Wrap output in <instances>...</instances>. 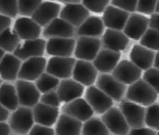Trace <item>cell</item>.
Segmentation results:
<instances>
[{"label": "cell", "instance_id": "cell-1", "mask_svg": "<svg viewBox=\"0 0 159 135\" xmlns=\"http://www.w3.org/2000/svg\"><path fill=\"white\" fill-rule=\"evenodd\" d=\"M157 98H158V93L142 78L138 79L134 84L129 85L125 93V99L145 107L155 104Z\"/></svg>", "mask_w": 159, "mask_h": 135}, {"label": "cell", "instance_id": "cell-2", "mask_svg": "<svg viewBox=\"0 0 159 135\" xmlns=\"http://www.w3.org/2000/svg\"><path fill=\"white\" fill-rule=\"evenodd\" d=\"M8 125L17 135H28L30 129L35 125L33 108L19 106L10 114L8 118Z\"/></svg>", "mask_w": 159, "mask_h": 135}, {"label": "cell", "instance_id": "cell-3", "mask_svg": "<svg viewBox=\"0 0 159 135\" xmlns=\"http://www.w3.org/2000/svg\"><path fill=\"white\" fill-rule=\"evenodd\" d=\"M95 86L105 93L109 97L116 102H121V99L125 96L127 93V85L116 79L112 74H100L98 75Z\"/></svg>", "mask_w": 159, "mask_h": 135}, {"label": "cell", "instance_id": "cell-4", "mask_svg": "<svg viewBox=\"0 0 159 135\" xmlns=\"http://www.w3.org/2000/svg\"><path fill=\"white\" fill-rule=\"evenodd\" d=\"M101 48H102V42L100 38L79 36L76 39L74 56L80 60L93 62L98 53L101 50Z\"/></svg>", "mask_w": 159, "mask_h": 135}, {"label": "cell", "instance_id": "cell-5", "mask_svg": "<svg viewBox=\"0 0 159 135\" xmlns=\"http://www.w3.org/2000/svg\"><path fill=\"white\" fill-rule=\"evenodd\" d=\"M15 87L17 90L19 106L33 108L35 105L39 103L42 93L38 90L34 82L17 79V82L15 83Z\"/></svg>", "mask_w": 159, "mask_h": 135}, {"label": "cell", "instance_id": "cell-6", "mask_svg": "<svg viewBox=\"0 0 159 135\" xmlns=\"http://www.w3.org/2000/svg\"><path fill=\"white\" fill-rule=\"evenodd\" d=\"M119 108L125 116V121L130 126V128H140L146 127V108L139 104H136L134 102L128 99L120 102Z\"/></svg>", "mask_w": 159, "mask_h": 135}, {"label": "cell", "instance_id": "cell-7", "mask_svg": "<svg viewBox=\"0 0 159 135\" xmlns=\"http://www.w3.org/2000/svg\"><path fill=\"white\" fill-rule=\"evenodd\" d=\"M101 120L109 129V132L113 133L114 135H128L130 132V126L119 107L112 106L110 110L102 114Z\"/></svg>", "mask_w": 159, "mask_h": 135}, {"label": "cell", "instance_id": "cell-8", "mask_svg": "<svg viewBox=\"0 0 159 135\" xmlns=\"http://www.w3.org/2000/svg\"><path fill=\"white\" fill-rule=\"evenodd\" d=\"M75 63V57H51L49 60H47L46 73L57 77L58 79L71 78Z\"/></svg>", "mask_w": 159, "mask_h": 135}, {"label": "cell", "instance_id": "cell-9", "mask_svg": "<svg viewBox=\"0 0 159 135\" xmlns=\"http://www.w3.org/2000/svg\"><path fill=\"white\" fill-rule=\"evenodd\" d=\"M84 99L92 107V110L97 114H104L108 110L113 106V99L109 97L105 93L98 88L97 86H89L84 92Z\"/></svg>", "mask_w": 159, "mask_h": 135}, {"label": "cell", "instance_id": "cell-10", "mask_svg": "<svg viewBox=\"0 0 159 135\" xmlns=\"http://www.w3.org/2000/svg\"><path fill=\"white\" fill-rule=\"evenodd\" d=\"M47 60L45 57H31L24 60L18 73V79L28 81V82H36L38 77L46 72Z\"/></svg>", "mask_w": 159, "mask_h": 135}, {"label": "cell", "instance_id": "cell-11", "mask_svg": "<svg viewBox=\"0 0 159 135\" xmlns=\"http://www.w3.org/2000/svg\"><path fill=\"white\" fill-rule=\"evenodd\" d=\"M112 76L125 85H131L141 78L142 71L131 60L123 59L116 66L112 72Z\"/></svg>", "mask_w": 159, "mask_h": 135}, {"label": "cell", "instance_id": "cell-12", "mask_svg": "<svg viewBox=\"0 0 159 135\" xmlns=\"http://www.w3.org/2000/svg\"><path fill=\"white\" fill-rule=\"evenodd\" d=\"M76 33V28L68 24L66 20L62 18H56L52 23L44 27L42 35L44 39L51 38H73Z\"/></svg>", "mask_w": 159, "mask_h": 135}, {"label": "cell", "instance_id": "cell-13", "mask_svg": "<svg viewBox=\"0 0 159 135\" xmlns=\"http://www.w3.org/2000/svg\"><path fill=\"white\" fill-rule=\"evenodd\" d=\"M148 28H149V18L146 15L132 12L129 16L123 33L129 37V39L140 40Z\"/></svg>", "mask_w": 159, "mask_h": 135}, {"label": "cell", "instance_id": "cell-14", "mask_svg": "<svg viewBox=\"0 0 159 135\" xmlns=\"http://www.w3.org/2000/svg\"><path fill=\"white\" fill-rule=\"evenodd\" d=\"M72 78L75 79L83 86H92L95 84L98 78V71L94 67L92 62H86V60H80L76 59V63L74 65L73 75Z\"/></svg>", "mask_w": 159, "mask_h": 135}, {"label": "cell", "instance_id": "cell-15", "mask_svg": "<svg viewBox=\"0 0 159 135\" xmlns=\"http://www.w3.org/2000/svg\"><path fill=\"white\" fill-rule=\"evenodd\" d=\"M46 51V40L44 38H37L31 40H24L14 51V55L21 62L31 57H42Z\"/></svg>", "mask_w": 159, "mask_h": 135}, {"label": "cell", "instance_id": "cell-16", "mask_svg": "<svg viewBox=\"0 0 159 135\" xmlns=\"http://www.w3.org/2000/svg\"><path fill=\"white\" fill-rule=\"evenodd\" d=\"M75 45L74 38H51L46 41V53L52 57H72Z\"/></svg>", "mask_w": 159, "mask_h": 135}, {"label": "cell", "instance_id": "cell-17", "mask_svg": "<svg viewBox=\"0 0 159 135\" xmlns=\"http://www.w3.org/2000/svg\"><path fill=\"white\" fill-rule=\"evenodd\" d=\"M60 12L61 5L58 2L43 1L30 18L43 28V27H46L49 23H52L54 19L60 17Z\"/></svg>", "mask_w": 159, "mask_h": 135}, {"label": "cell", "instance_id": "cell-18", "mask_svg": "<svg viewBox=\"0 0 159 135\" xmlns=\"http://www.w3.org/2000/svg\"><path fill=\"white\" fill-rule=\"evenodd\" d=\"M90 17V11L82 3H67L61 9L60 18L77 28Z\"/></svg>", "mask_w": 159, "mask_h": 135}, {"label": "cell", "instance_id": "cell-19", "mask_svg": "<svg viewBox=\"0 0 159 135\" xmlns=\"http://www.w3.org/2000/svg\"><path fill=\"white\" fill-rule=\"evenodd\" d=\"M62 113L67 114V115L84 123L85 121L93 117L94 111L92 110V107L89 105V103L85 99L80 97V98L74 99V101L68 102V103H65L63 105Z\"/></svg>", "mask_w": 159, "mask_h": 135}, {"label": "cell", "instance_id": "cell-20", "mask_svg": "<svg viewBox=\"0 0 159 135\" xmlns=\"http://www.w3.org/2000/svg\"><path fill=\"white\" fill-rule=\"evenodd\" d=\"M129 16H130L129 12L125 11L122 9L116 8L112 5H109L103 11L102 20L107 28L123 31Z\"/></svg>", "mask_w": 159, "mask_h": 135}, {"label": "cell", "instance_id": "cell-21", "mask_svg": "<svg viewBox=\"0 0 159 135\" xmlns=\"http://www.w3.org/2000/svg\"><path fill=\"white\" fill-rule=\"evenodd\" d=\"M14 30L21 40H31L39 38L43 29L30 17H19L14 24Z\"/></svg>", "mask_w": 159, "mask_h": 135}, {"label": "cell", "instance_id": "cell-22", "mask_svg": "<svg viewBox=\"0 0 159 135\" xmlns=\"http://www.w3.org/2000/svg\"><path fill=\"white\" fill-rule=\"evenodd\" d=\"M84 90H85L84 86L71 77V78L61 79L56 92L58 97H60L61 103L62 102L68 103V102L80 98L84 94Z\"/></svg>", "mask_w": 159, "mask_h": 135}, {"label": "cell", "instance_id": "cell-23", "mask_svg": "<svg viewBox=\"0 0 159 135\" xmlns=\"http://www.w3.org/2000/svg\"><path fill=\"white\" fill-rule=\"evenodd\" d=\"M34 121L38 125L52 127L55 125L60 116V108L54 106H48L43 103H38L33 107Z\"/></svg>", "mask_w": 159, "mask_h": 135}, {"label": "cell", "instance_id": "cell-24", "mask_svg": "<svg viewBox=\"0 0 159 135\" xmlns=\"http://www.w3.org/2000/svg\"><path fill=\"white\" fill-rule=\"evenodd\" d=\"M120 57H121L120 51L109 50L103 48L98 53L97 57L92 63L98 72L102 74H109L112 73L116 65L119 64Z\"/></svg>", "mask_w": 159, "mask_h": 135}, {"label": "cell", "instance_id": "cell-25", "mask_svg": "<svg viewBox=\"0 0 159 135\" xmlns=\"http://www.w3.org/2000/svg\"><path fill=\"white\" fill-rule=\"evenodd\" d=\"M102 47L104 49L113 51H122L129 45V37L121 30H113L107 28L103 36L101 37Z\"/></svg>", "mask_w": 159, "mask_h": 135}, {"label": "cell", "instance_id": "cell-26", "mask_svg": "<svg viewBox=\"0 0 159 135\" xmlns=\"http://www.w3.org/2000/svg\"><path fill=\"white\" fill-rule=\"evenodd\" d=\"M156 51L146 48L140 44H136L130 50V60L141 71H147L153 66Z\"/></svg>", "mask_w": 159, "mask_h": 135}, {"label": "cell", "instance_id": "cell-27", "mask_svg": "<svg viewBox=\"0 0 159 135\" xmlns=\"http://www.w3.org/2000/svg\"><path fill=\"white\" fill-rule=\"evenodd\" d=\"M21 64L23 62L15 56L14 54L6 53L0 63V78L6 82L17 81Z\"/></svg>", "mask_w": 159, "mask_h": 135}, {"label": "cell", "instance_id": "cell-28", "mask_svg": "<svg viewBox=\"0 0 159 135\" xmlns=\"http://www.w3.org/2000/svg\"><path fill=\"white\" fill-rule=\"evenodd\" d=\"M83 122L62 113L55 125V135H81Z\"/></svg>", "mask_w": 159, "mask_h": 135}, {"label": "cell", "instance_id": "cell-29", "mask_svg": "<svg viewBox=\"0 0 159 135\" xmlns=\"http://www.w3.org/2000/svg\"><path fill=\"white\" fill-rule=\"evenodd\" d=\"M104 24H103L102 18L98 16H90L88 19L82 24V25L76 28V35L85 37H93V38H100L104 34Z\"/></svg>", "mask_w": 159, "mask_h": 135}, {"label": "cell", "instance_id": "cell-30", "mask_svg": "<svg viewBox=\"0 0 159 135\" xmlns=\"http://www.w3.org/2000/svg\"><path fill=\"white\" fill-rule=\"evenodd\" d=\"M0 104L9 112H14L19 107L17 90L11 83H2L0 86Z\"/></svg>", "mask_w": 159, "mask_h": 135}, {"label": "cell", "instance_id": "cell-31", "mask_svg": "<svg viewBox=\"0 0 159 135\" xmlns=\"http://www.w3.org/2000/svg\"><path fill=\"white\" fill-rule=\"evenodd\" d=\"M21 39L14 30V28H8L2 34H0V49H2L5 53L14 54V51L20 45Z\"/></svg>", "mask_w": 159, "mask_h": 135}, {"label": "cell", "instance_id": "cell-32", "mask_svg": "<svg viewBox=\"0 0 159 135\" xmlns=\"http://www.w3.org/2000/svg\"><path fill=\"white\" fill-rule=\"evenodd\" d=\"M81 135H110V132L101 118L91 117L83 123Z\"/></svg>", "mask_w": 159, "mask_h": 135}, {"label": "cell", "instance_id": "cell-33", "mask_svg": "<svg viewBox=\"0 0 159 135\" xmlns=\"http://www.w3.org/2000/svg\"><path fill=\"white\" fill-rule=\"evenodd\" d=\"M61 79H58L57 77L53 76L48 73H43L38 77L35 84H36L37 88L39 90L42 94L48 93V92H52V90H56L58 85H60Z\"/></svg>", "mask_w": 159, "mask_h": 135}, {"label": "cell", "instance_id": "cell-34", "mask_svg": "<svg viewBox=\"0 0 159 135\" xmlns=\"http://www.w3.org/2000/svg\"><path fill=\"white\" fill-rule=\"evenodd\" d=\"M140 45L153 51H159V31L152 28H148L140 39Z\"/></svg>", "mask_w": 159, "mask_h": 135}, {"label": "cell", "instance_id": "cell-35", "mask_svg": "<svg viewBox=\"0 0 159 135\" xmlns=\"http://www.w3.org/2000/svg\"><path fill=\"white\" fill-rule=\"evenodd\" d=\"M43 0H18V15L20 17H31Z\"/></svg>", "mask_w": 159, "mask_h": 135}, {"label": "cell", "instance_id": "cell-36", "mask_svg": "<svg viewBox=\"0 0 159 135\" xmlns=\"http://www.w3.org/2000/svg\"><path fill=\"white\" fill-rule=\"evenodd\" d=\"M146 126L159 131V104H152L146 108Z\"/></svg>", "mask_w": 159, "mask_h": 135}, {"label": "cell", "instance_id": "cell-37", "mask_svg": "<svg viewBox=\"0 0 159 135\" xmlns=\"http://www.w3.org/2000/svg\"><path fill=\"white\" fill-rule=\"evenodd\" d=\"M0 15L9 18L18 16V0H0Z\"/></svg>", "mask_w": 159, "mask_h": 135}, {"label": "cell", "instance_id": "cell-38", "mask_svg": "<svg viewBox=\"0 0 159 135\" xmlns=\"http://www.w3.org/2000/svg\"><path fill=\"white\" fill-rule=\"evenodd\" d=\"M111 0H82V5L89 11L94 14H103L105 8L110 5Z\"/></svg>", "mask_w": 159, "mask_h": 135}, {"label": "cell", "instance_id": "cell-39", "mask_svg": "<svg viewBox=\"0 0 159 135\" xmlns=\"http://www.w3.org/2000/svg\"><path fill=\"white\" fill-rule=\"evenodd\" d=\"M142 79L147 82L159 94V69L151 67L145 71V73L142 75Z\"/></svg>", "mask_w": 159, "mask_h": 135}, {"label": "cell", "instance_id": "cell-40", "mask_svg": "<svg viewBox=\"0 0 159 135\" xmlns=\"http://www.w3.org/2000/svg\"><path fill=\"white\" fill-rule=\"evenodd\" d=\"M158 0H138L137 5V12L142 15H152L156 9Z\"/></svg>", "mask_w": 159, "mask_h": 135}, {"label": "cell", "instance_id": "cell-41", "mask_svg": "<svg viewBox=\"0 0 159 135\" xmlns=\"http://www.w3.org/2000/svg\"><path fill=\"white\" fill-rule=\"evenodd\" d=\"M110 5L119 9H122L129 14H132L137 11L138 0H111Z\"/></svg>", "mask_w": 159, "mask_h": 135}, {"label": "cell", "instance_id": "cell-42", "mask_svg": "<svg viewBox=\"0 0 159 135\" xmlns=\"http://www.w3.org/2000/svg\"><path fill=\"white\" fill-rule=\"evenodd\" d=\"M39 103H43V104H45V105L54 106V107H60V105H61L60 97L57 95L56 90H52V92H48V93L42 94Z\"/></svg>", "mask_w": 159, "mask_h": 135}, {"label": "cell", "instance_id": "cell-43", "mask_svg": "<svg viewBox=\"0 0 159 135\" xmlns=\"http://www.w3.org/2000/svg\"><path fill=\"white\" fill-rule=\"evenodd\" d=\"M28 135H55V129H53L52 127L35 124L33 128L30 129V132L28 133Z\"/></svg>", "mask_w": 159, "mask_h": 135}, {"label": "cell", "instance_id": "cell-44", "mask_svg": "<svg viewBox=\"0 0 159 135\" xmlns=\"http://www.w3.org/2000/svg\"><path fill=\"white\" fill-rule=\"evenodd\" d=\"M128 135H157V132L149 127H140V128H131Z\"/></svg>", "mask_w": 159, "mask_h": 135}, {"label": "cell", "instance_id": "cell-45", "mask_svg": "<svg viewBox=\"0 0 159 135\" xmlns=\"http://www.w3.org/2000/svg\"><path fill=\"white\" fill-rule=\"evenodd\" d=\"M10 25H11V18L0 15V34H2L5 30L10 28Z\"/></svg>", "mask_w": 159, "mask_h": 135}, {"label": "cell", "instance_id": "cell-46", "mask_svg": "<svg viewBox=\"0 0 159 135\" xmlns=\"http://www.w3.org/2000/svg\"><path fill=\"white\" fill-rule=\"evenodd\" d=\"M149 28L159 31V14L153 12L149 18Z\"/></svg>", "mask_w": 159, "mask_h": 135}, {"label": "cell", "instance_id": "cell-47", "mask_svg": "<svg viewBox=\"0 0 159 135\" xmlns=\"http://www.w3.org/2000/svg\"><path fill=\"white\" fill-rule=\"evenodd\" d=\"M9 116H10V112L7 108L0 104V122H6L8 121Z\"/></svg>", "mask_w": 159, "mask_h": 135}, {"label": "cell", "instance_id": "cell-48", "mask_svg": "<svg viewBox=\"0 0 159 135\" xmlns=\"http://www.w3.org/2000/svg\"><path fill=\"white\" fill-rule=\"evenodd\" d=\"M0 135H11V129L6 122H0Z\"/></svg>", "mask_w": 159, "mask_h": 135}, {"label": "cell", "instance_id": "cell-49", "mask_svg": "<svg viewBox=\"0 0 159 135\" xmlns=\"http://www.w3.org/2000/svg\"><path fill=\"white\" fill-rule=\"evenodd\" d=\"M152 67L159 69V51H157L156 55H155V60H153V66Z\"/></svg>", "mask_w": 159, "mask_h": 135}, {"label": "cell", "instance_id": "cell-50", "mask_svg": "<svg viewBox=\"0 0 159 135\" xmlns=\"http://www.w3.org/2000/svg\"><path fill=\"white\" fill-rule=\"evenodd\" d=\"M58 1L65 3V5H67V3H82V0H58Z\"/></svg>", "mask_w": 159, "mask_h": 135}, {"label": "cell", "instance_id": "cell-51", "mask_svg": "<svg viewBox=\"0 0 159 135\" xmlns=\"http://www.w3.org/2000/svg\"><path fill=\"white\" fill-rule=\"evenodd\" d=\"M5 55H6V53H5L2 49H0V63H1V60H2V58H3Z\"/></svg>", "mask_w": 159, "mask_h": 135}, {"label": "cell", "instance_id": "cell-52", "mask_svg": "<svg viewBox=\"0 0 159 135\" xmlns=\"http://www.w3.org/2000/svg\"><path fill=\"white\" fill-rule=\"evenodd\" d=\"M155 12H156V14H159V0H158V2H157L156 9H155Z\"/></svg>", "mask_w": 159, "mask_h": 135}, {"label": "cell", "instance_id": "cell-53", "mask_svg": "<svg viewBox=\"0 0 159 135\" xmlns=\"http://www.w3.org/2000/svg\"><path fill=\"white\" fill-rule=\"evenodd\" d=\"M1 84H2V81H1V78H0V86H1Z\"/></svg>", "mask_w": 159, "mask_h": 135}, {"label": "cell", "instance_id": "cell-54", "mask_svg": "<svg viewBox=\"0 0 159 135\" xmlns=\"http://www.w3.org/2000/svg\"><path fill=\"white\" fill-rule=\"evenodd\" d=\"M48 1H56V0H48ZM57 1H58V0H57Z\"/></svg>", "mask_w": 159, "mask_h": 135}, {"label": "cell", "instance_id": "cell-55", "mask_svg": "<svg viewBox=\"0 0 159 135\" xmlns=\"http://www.w3.org/2000/svg\"><path fill=\"white\" fill-rule=\"evenodd\" d=\"M157 135H159V131H158V133H157Z\"/></svg>", "mask_w": 159, "mask_h": 135}, {"label": "cell", "instance_id": "cell-56", "mask_svg": "<svg viewBox=\"0 0 159 135\" xmlns=\"http://www.w3.org/2000/svg\"><path fill=\"white\" fill-rule=\"evenodd\" d=\"M15 135H17V134H15Z\"/></svg>", "mask_w": 159, "mask_h": 135}]
</instances>
